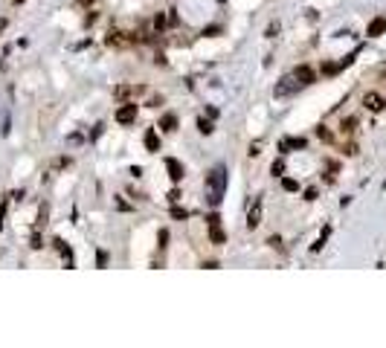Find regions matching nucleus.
<instances>
[{"instance_id": "1", "label": "nucleus", "mask_w": 386, "mask_h": 348, "mask_svg": "<svg viewBox=\"0 0 386 348\" xmlns=\"http://www.w3.org/2000/svg\"><path fill=\"white\" fill-rule=\"evenodd\" d=\"M226 189V168L224 165H215L209 174H206V203L209 206H218Z\"/></svg>"}, {"instance_id": "2", "label": "nucleus", "mask_w": 386, "mask_h": 348, "mask_svg": "<svg viewBox=\"0 0 386 348\" xmlns=\"http://www.w3.org/2000/svg\"><path fill=\"white\" fill-rule=\"evenodd\" d=\"M299 87H302V84H299V81H296V76L290 73V76H285V79H282V81L276 84V90H273V96H276V99H285V96L296 93Z\"/></svg>"}, {"instance_id": "3", "label": "nucleus", "mask_w": 386, "mask_h": 348, "mask_svg": "<svg viewBox=\"0 0 386 348\" xmlns=\"http://www.w3.org/2000/svg\"><path fill=\"white\" fill-rule=\"evenodd\" d=\"M116 122L119 125H134L137 122V102H122V107L116 110Z\"/></svg>"}, {"instance_id": "4", "label": "nucleus", "mask_w": 386, "mask_h": 348, "mask_svg": "<svg viewBox=\"0 0 386 348\" xmlns=\"http://www.w3.org/2000/svg\"><path fill=\"white\" fill-rule=\"evenodd\" d=\"M363 107L372 113H381V110H386V99L375 90H369V93H363Z\"/></svg>"}, {"instance_id": "5", "label": "nucleus", "mask_w": 386, "mask_h": 348, "mask_svg": "<svg viewBox=\"0 0 386 348\" xmlns=\"http://www.w3.org/2000/svg\"><path fill=\"white\" fill-rule=\"evenodd\" d=\"M261 212H264V200L256 197L253 203H250V212H247V229H256L261 226Z\"/></svg>"}, {"instance_id": "6", "label": "nucleus", "mask_w": 386, "mask_h": 348, "mask_svg": "<svg viewBox=\"0 0 386 348\" xmlns=\"http://www.w3.org/2000/svg\"><path fill=\"white\" fill-rule=\"evenodd\" d=\"M142 90H145V87H137V84H119V87H113V99L128 102V99H137Z\"/></svg>"}, {"instance_id": "7", "label": "nucleus", "mask_w": 386, "mask_h": 348, "mask_svg": "<svg viewBox=\"0 0 386 348\" xmlns=\"http://www.w3.org/2000/svg\"><path fill=\"white\" fill-rule=\"evenodd\" d=\"M293 76H296V81H299L302 87H308V84H314V81H317V73H314L308 64H299V67L293 70Z\"/></svg>"}, {"instance_id": "8", "label": "nucleus", "mask_w": 386, "mask_h": 348, "mask_svg": "<svg viewBox=\"0 0 386 348\" xmlns=\"http://www.w3.org/2000/svg\"><path fill=\"white\" fill-rule=\"evenodd\" d=\"M165 168H168V177H171V183H180L183 180V162L174 157L165 160Z\"/></svg>"}, {"instance_id": "9", "label": "nucleus", "mask_w": 386, "mask_h": 348, "mask_svg": "<svg viewBox=\"0 0 386 348\" xmlns=\"http://www.w3.org/2000/svg\"><path fill=\"white\" fill-rule=\"evenodd\" d=\"M142 142H145V151H148V154H157V151H160V136H157L154 128L145 131V139H142Z\"/></svg>"}, {"instance_id": "10", "label": "nucleus", "mask_w": 386, "mask_h": 348, "mask_svg": "<svg viewBox=\"0 0 386 348\" xmlns=\"http://www.w3.org/2000/svg\"><path fill=\"white\" fill-rule=\"evenodd\" d=\"M384 32H386V18H375V21L369 24L366 35H369V38H378V35H384Z\"/></svg>"}, {"instance_id": "11", "label": "nucleus", "mask_w": 386, "mask_h": 348, "mask_svg": "<svg viewBox=\"0 0 386 348\" xmlns=\"http://www.w3.org/2000/svg\"><path fill=\"white\" fill-rule=\"evenodd\" d=\"M354 131H357V116H349V119L340 122V134H343V136H352Z\"/></svg>"}, {"instance_id": "12", "label": "nucleus", "mask_w": 386, "mask_h": 348, "mask_svg": "<svg viewBox=\"0 0 386 348\" xmlns=\"http://www.w3.org/2000/svg\"><path fill=\"white\" fill-rule=\"evenodd\" d=\"M209 241H212L215 247H221V244H224V241H226L224 229H221V226H209Z\"/></svg>"}, {"instance_id": "13", "label": "nucleus", "mask_w": 386, "mask_h": 348, "mask_svg": "<svg viewBox=\"0 0 386 348\" xmlns=\"http://www.w3.org/2000/svg\"><path fill=\"white\" fill-rule=\"evenodd\" d=\"M308 145V139H302V136H288V139H282V151L285 148H305Z\"/></svg>"}, {"instance_id": "14", "label": "nucleus", "mask_w": 386, "mask_h": 348, "mask_svg": "<svg viewBox=\"0 0 386 348\" xmlns=\"http://www.w3.org/2000/svg\"><path fill=\"white\" fill-rule=\"evenodd\" d=\"M328 235H331V226H325V229L320 232V238H317V241L311 244V253H320L322 247H325V241H328Z\"/></svg>"}, {"instance_id": "15", "label": "nucleus", "mask_w": 386, "mask_h": 348, "mask_svg": "<svg viewBox=\"0 0 386 348\" xmlns=\"http://www.w3.org/2000/svg\"><path fill=\"white\" fill-rule=\"evenodd\" d=\"M160 128H163V131H168V134L177 131V116H174V113H165V116L160 119Z\"/></svg>"}, {"instance_id": "16", "label": "nucleus", "mask_w": 386, "mask_h": 348, "mask_svg": "<svg viewBox=\"0 0 386 348\" xmlns=\"http://www.w3.org/2000/svg\"><path fill=\"white\" fill-rule=\"evenodd\" d=\"M270 171H273V177H282V174H285V160H273Z\"/></svg>"}, {"instance_id": "17", "label": "nucleus", "mask_w": 386, "mask_h": 348, "mask_svg": "<svg viewBox=\"0 0 386 348\" xmlns=\"http://www.w3.org/2000/svg\"><path fill=\"white\" fill-rule=\"evenodd\" d=\"M197 131H200V134H206V136H209V134H212V122H209V119H203V116H200V119H197Z\"/></svg>"}, {"instance_id": "18", "label": "nucleus", "mask_w": 386, "mask_h": 348, "mask_svg": "<svg viewBox=\"0 0 386 348\" xmlns=\"http://www.w3.org/2000/svg\"><path fill=\"white\" fill-rule=\"evenodd\" d=\"M171 218H174V221H186V218H189V212H186V209H180V206H171Z\"/></svg>"}, {"instance_id": "19", "label": "nucleus", "mask_w": 386, "mask_h": 348, "mask_svg": "<svg viewBox=\"0 0 386 348\" xmlns=\"http://www.w3.org/2000/svg\"><path fill=\"white\" fill-rule=\"evenodd\" d=\"M317 136H320L322 142H331V139H334V136H331V131H328L325 125H317Z\"/></svg>"}, {"instance_id": "20", "label": "nucleus", "mask_w": 386, "mask_h": 348, "mask_svg": "<svg viewBox=\"0 0 386 348\" xmlns=\"http://www.w3.org/2000/svg\"><path fill=\"white\" fill-rule=\"evenodd\" d=\"M282 189L285 191H299V183H296L293 177H285V180H282Z\"/></svg>"}, {"instance_id": "21", "label": "nucleus", "mask_w": 386, "mask_h": 348, "mask_svg": "<svg viewBox=\"0 0 386 348\" xmlns=\"http://www.w3.org/2000/svg\"><path fill=\"white\" fill-rule=\"evenodd\" d=\"M206 226H221V215H218V212H209V215H206Z\"/></svg>"}, {"instance_id": "22", "label": "nucleus", "mask_w": 386, "mask_h": 348, "mask_svg": "<svg viewBox=\"0 0 386 348\" xmlns=\"http://www.w3.org/2000/svg\"><path fill=\"white\" fill-rule=\"evenodd\" d=\"M165 29V15H157L154 18V32H163Z\"/></svg>"}, {"instance_id": "23", "label": "nucleus", "mask_w": 386, "mask_h": 348, "mask_svg": "<svg viewBox=\"0 0 386 348\" xmlns=\"http://www.w3.org/2000/svg\"><path fill=\"white\" fill-rule=\"evenodd\" d=\"M41 247H44V244H41V232L35 229L32 232V250H41Z\"/></svg>"}, {"instance_id": "24", "label": "nucleus", "mask_w": 386, "mask_h": 348, "mask_svg": "<svg viewBox=\"0 0 386 348\" xmlns=\"http://www.w3.org/2000/svg\"><path fill=\"white\" fill-rule=\"evenodd\" d=\"M96 264H99V267H108V253H105V250H99V255H96Z\"/></svg>"}, {"instance_id": "25", "label": "nucleus", "mask_w": 386, "mask_h": 348, "mask_svg": "<svg viewBox=\"0 0 386 348\" xmlns=\"http://www.w3.org/2000/svg\"><path fill=\"white\" fill-rule=\"evenodd\" d=\"M317 194H320V191L311 186V189H305V200H317Z\"/></svg>"}, {"instance_id": "26", "label": "nucleus", "mask_w": 386, "mask_h": 348, "mask_svg": "<svg viewBox=\"0 0 386 348\" xmlns=\"http://www.w3.org/2000/svg\"><path fill=\"white\" fill-rule=\"evenodd\" d=\"M157 241H160V250L165 247V241H168V229H163L160 235H157Z\"/></svg>"}, {"instance_id": "27", "label": "nucleus", "mask_w": 386, "mask_h": 348, "mask_svg": "<svg viewBox=\"0 0 386 348\" xmlns=\"http://www.w3.org/2000/svg\"><path fill=\"white\" fill-rule=\"evenodd\" d=\"M276 32H279V24H270L267 27V38H276Z\"/></svg>"}, {"instance_id": "28", "label": "nucleus", "mask_w": 386, "mask_h": 348, "mask_svg": "<svg viewBox=\"0 0 386 348\" xmlns=\"http://www.w3.org/2000/svg\"><path fill=\"white\" fill-rule=\"evenodd\" d=\"M256 154H261V142H253V145H250V157H256Z\"/></svg>"}, {"instance_id": "29", "label": "nucleus", "mask_w": 386, "mask_h": 348, "mask_svg": "<svg viewBox=\"0 0 386 348\" xmlns=\"http://www.w3.org/2000/svg\"><path fill=\"white\" fill-rule=\"evenodd\" d=\"M168 200H171V203H177V200H180V191L171 189V191H168Z\"/></svg>"}, {"instance_id": "30", "label": "nucleus", "mask_w": 386, "mask_h": 348, "mask_svg": "<svg viewBox=\"0 0 386 348\" xmlns=\"http://www.w3.org/2000/svg\"><path fill=\"white\" fill-rule=\"evenodd\" d=\"M93 3H96V0H79V6H84V9H90Z\"/></svg>"}, {"instance_id": "31", "label": "nucleus", "mask_w": 386, "mask_h": 348, "mask_svg": "<svg viewBox=\"0 0 386 348\" xmlns=\"http://www.w3.org/2000/svg\"><path fill=\"white\" fill-rule=\"evenodd\" d=\"M6 206H9V203L3 200V203H0V221H3V215H6Z\"/></svg>"}, {"instance_id": "32", "label": "nucleus", "mask_w": 386, "mask_h": 348, "mask_svg": "<svg viewBox=\"0 0 386 348\" xmlns=\"http://www.w3.org/2000/svg\"><path fill=\"white\" fill-rule=\"evenodd\" d=\"M12 3H27V0H12Z\"/></svg>"}]
</instances>
